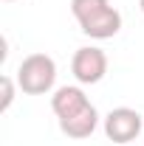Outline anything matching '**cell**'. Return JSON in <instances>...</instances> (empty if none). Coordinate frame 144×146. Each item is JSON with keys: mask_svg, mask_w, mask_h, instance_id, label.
<instances>
[{"mask_svg": "<svg viewBox=\"0 0 144 146\" xmlns=\"http://www.w3.org/2000/svg\"><path fill=\"white\" fill-rule=\"evenodd\" d=\"M144 121L136 110L130 107H116L105 115V135H108L113 143H130L141 135Z\"/></svg>", "mask_w": 144, "mask_h": 146, "instance_id": "4", "label": "cell"}, {"mask_svg": "<svg viewBox=\"0 0 144 146\" xmlns=\"http://www.w3.org/2000/svg\"><path fill=\"white\" fill-rule=\"evenodd\" d=\"M71 14L90 39H110L122 28V14L110 0H71Z\"/></svg>", "mask_w": 144, "mask_h": 146, "instance_id": "1", "label": "cell"}, {"mask_svg": "<svg viewBox=\"0 0 144 146\" xmlns=\"http://www.w3.org/2000/svg\"><path fill=\"white\" fill-rule=\"evenodd\" d=\"M0 87H3V98H0V112H6V110L11 107V101H14V82H11L9 76H3V79H0Z\"/></svg>", "mask_w": 144, "mask_h": 146, "instance_id": "7", "label": "cell"}, {"mask_svg": "<svg viewBox=\"0 0 144 146\" xmlns=\"http://www.w3.org/2000/svg\"><path fill=\"white\" fill-rule=\"evenodd\" d=\"M99 127V112L96 107L90 104L85 112H79V115H73L68 121H59V129L68 135V138H76V141H82V138H90L93 132Z\"/></svg>", "mask_w": 144, "mask_h": 146, "instance_id": "6", "label": "cell"}, {"mask_svg": "<svg viewBox=\"0 0 144 146\" xmlns=\"http://www.w3.org/2000/svg\"><path fill=\"white\" fill-rule=\"evenodd\" d=\"M139 6H141V11H144V0H139Z\"/></svg>", "mask_w": 144, "mask_h": 146, "instance_id": "8", "label": "cell"}, {"mask_svg": "<svg viewBox=\"0 0 144 146\" xmlns=\"http://www.w3.org/2000/svg\"><path fill=\"white\" fill-rule=\"evenodd\" d=\"M90 107V98L85 96L82 87H71V84H65V87H59V90L51 96V110H54V115L59 121H68L73 115H79V112H85Z\"/></svg>", "mask_w": 144, "mask_h": 146, "instance_id": "5", "label": "cell"}, {"mask_svg": "<svg viewBox=\"0 0 144 146\" xmlns=\"http://www.w3.org/2000/svg\"><path fill=\"white\" fill-rule=\"evenodd\" d=\"M71 73L79 84H99L108 73V54L102 48H79L71 59Z\"/></svg>", "mask_w": 144, "mask_h": 146, "instance_id": "3", "label": "cell"}, {"mask_svg": "<svg viewBox=\"0 0 144 146\" xmlns=\"http://www.w3.org/2000/svg\"><path fill=\"white\" fill-rule=\"evenodd\" d=\"M57 82V62L48 54H28L17 68V87L28 96H42Z\"/></svg>", "mask_w": 144, "mask_h": 146, "instance_id": "2", "label": "cell"}, {"mask_svg": "<svg viewBox=\"0 0 144 146\" xmlns=\"http://www.w3.org/2000/svg\"><path fill=\"white\" fill-rule=\"evenodd\" d=\"M6 3H11V0H6Z\"/></svg>", "mask_w": 144, "mask_h": 146, "instance_id": "9", "label": "cell"}]
</instances>
